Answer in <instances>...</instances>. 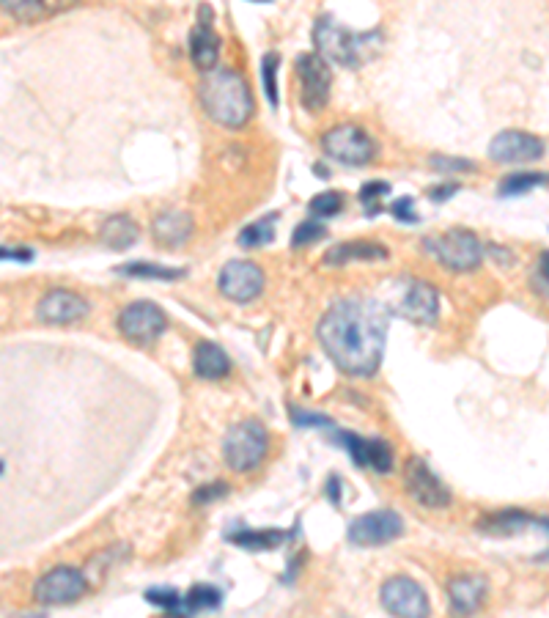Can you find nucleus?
<instances>
[{
	"label": "nucleus",
	"instance_id": "nucleus-1",
	"mask_svg": "<svg viewBox=\"0 0 549 618\" xmlns=\"http://www.w3.org/2000/svg\"><path fill=\"white\" fill-rule=\"evenodd\" d=\"M388 305L371 297H346L330 305L319 322V344L349 377H371L382 366L388 344Z\"/></svg>",
	"mask_w": 549,
	"mask_h": 618
},
{
	"label": "nucleus",
	"instance_id": "nucleus-2",
	"mask_svg": "<svg viewBox=\"0 0 549 618\" xmlns=\"http://www.w3.org/2000/svg\"><path fill=\"white\" fill-rule=\"evenodd\" d=\"M198 97H201L206 116L228 130L245 127L256 113V102H253L248 80L231 66H217L209 75H204L201 86H198Z\"/></svg>",
	"mask_w": 549,
	"mask_h": 618
},
{
	"label": "nucleus",
	"instance_id": "nucleus-3",
	"mask_svg": "<svg viewBox=\"0 0 549 618\" xmlns=\"http://www.w3.org/2000/svg\"><path fill=\"white\" fill-rule=\"evenodd\" d=\"M313 42L319 47V55L330 58L335 64L346 66V69H357L382 47V36L377 31H349L344 22L335 20L333 14H324L313 25Z\"/></svg>",
	"mask_w": 549,
	"mask_h": 618
},
{
	"label": "nucleus",
	"instance_id": "nucleus-4",
	"mask_svg": "<svg viewBox=\"0 0 549 618\" xmlns=\"http://www.w3.org/2000/svg\"><path fill=\"white\" fill-rule=\"evenodd\" d=\"M388 311L410 319L415 325H434L440 316V294L420 278H396L390 281Z\"/></svg>",
	"mask_w": 549,
	"mask_h": 618
},
{
	"label": "nucleus",
	"instance_id": "nucleus-5",
	"mask_svg": "<svg viewBox=\"0 0 549 618\" xmlns=\"http://www.w3.org/2000/svg\"><path fill=\"white\" fill-rule=\"evenodd\" d=\"M426 250L451 272H473L484 261V245L470 228H451L437 237H426Z\"/></svg>",
	"mask_w": 549,
	"mask_h": 618
},
{
	"label": "nucleus",
	"instance_id": "nucleus-6",
	"mask_svg": "<svg viewBox=\"0 0 549 618\" xmlns=\"http://www.w3.org/2000/svg\"><path fill=\"white\" fill-rule=\"evenodd\" d=\"M270 451V432L261 421H239L228 429L223 440V459L231 470L248 473L261 465V459Z\"/></svg>",
	"mask_w": 549,
	"mask_h": 618
},
{
	"label": "nucleus",
	"instance_id": "nucleus-7",
	"mask_svg": "<svg viewBox=\"0 0 549 618\" xmlns=\"http://www.w3.org/2000/svg\"><path fill=\"white\" fill-rule=\"evenodd\" d=\"M324 154L344 165H368L377 157V143L357 124H335L322 135Z\"/></svg>",
	"mask_w": 549,
	"mask_h": 618
},
{
	"label": "nucleus",
	"instance_id": "nucleus-8",
	"mask_svg": "<svg viewBox=\"0 0 549 618\" xmlns=\"http://www.w3.org/2000/svg\"><path fill=\"white\" fill-rule=\"evenodd\" d=\"M294 77L300 80L302 108L319 113L330 102V91H333V69L327 64V58L319 53L297 55Z\"/></svg>",
	"mask_w": 549,
	"mask_h": 618
},
{
	"label": "nucleus",
	"instance_id": "nucleus-9",
	"mask_svg": "<svg viewBox=\"0 0 549 618\" xmlns=\"http://www.w3.org/2000/svg\"><path fill=\"white\" fill-rule=\"evenodd\" d=\"M379 599H382V608L393 618H429L431 613L429 597H426L423 586L407 575L385 580V586L379 588Z\"/></svg>",
	"mask_w": 549,
	"mask_h": 618
},
{
	"label": "nucleus",
	"instance_id": "nucleus-10",
	"mask_svg": "<svg viewBox=\"0 0 549 618\" xmlns=\"http://www.w3.org/2000/svg\"><path fill=\"white\" fill-rule=\"evenodd\" d=\"M401 533H404L401 514H396L393 509H379L355 517V520L349 522L346 536L357 547H382V544L396 542Z\"/></svg>",
	"mask_w": 549,
	"mask_h": 618
},
{
	"label": "nucleus",
	"instance_id": "nucleus-11",
	"mask_svg": "<svg viewBox=\"0 0 549 618\" xmlns=\"http://www.w3.org/2000/svg\"><path fill=\"white\" fill-rule=\"evenodd\" d=\"M165 327H168V319L160 311V305L149 303V300L130 303L119 314L121 336L132 341V344H138V347L154 344L165 333Z\"/></svg>",
	"mask_w": 549,
	"mask_h": 618
},
{
	"label": "nucleus",
	"instance_id": "nucleus-12",
	"mask_svg": "<svg viewBox=\"0 0 549 618\" xmlns=\"http://www.w3.org/2000/svg\"><path fill=\"white\" fill-rule=\"evenodd\" d=\"M88 591L86 575L72 566H55L47 575H42L33 586V599L39 605H69L77 602Z\"/></svg>",
	"mask_w": 549,
	"mask_h": 618
},
{
	"label": "nucleus",
	"instance_id": "nucleus-13",
	"mask_svg": "<svg viewBox=\"0 0 549 618\" xmlns=\"http://www.w3.org/2000/svg\"><path fill=\"white\" fill-rule=\"evenodd\" d=\"M264 270L253 261H228L226 267L217 275V289L226 300L234 303H253L264 292Z\"/></svg>",
	"mask_w": 549,
	"mask_h": 618
},
{
	"label": "nucleus",
	"instance_id": "nucleus-14",
	"mask_svg": "<svg viewBox=\"0 0 549 618\" xmlns=\"http://www.w3.org/2000/svg\"><path fill=\"white\" fill-rule=\"evenodd\" d=\"M404 487L412 495L415 503L423 509H445L451 506V489L442 484L437 473L431 470L429 462H423L420 456H412L404 470Z\"/></svg>",
	"mask_w": 549,
	"mask_h": 618
},
{
	"label": "nucleus",
	"instance_id": "nucleus-15",
	"mask_svg": "<svg viewBox=\"0 0 549 618\" xmlns=\"http://www.w3.org/2000/svg\"><path fill=\"white\" fill-rule=\"evenodd\" d=\"M544 141L528 130H503L497 132L489 143V157L503 165L536 163L544 157Z\"/></svg>",
	"mask_w": 549,
	"mask_h": 618
},
{
	"label": "nucleus",
	"instance_id": "nucleus-16",
	"mask_svg": "<svg viewBox=\"0 0 549 618\" xmlns=\"http://www.w3.org/2000/svg\"><path fill=\"white\" fill-rule=\"evenodd\" d=\"M91 305L83 294L69 292V289H50L36 305V319L44 325H75L86 319Z\"/></svg>",
	"mask_w": 549,
	"mask_h": 618
},
{
	"label": "nucleus",
	"instance_id": "nucleus-17",
	"mask_svg": "<svg viewBox=\"0 0 549 618\" xmlns=\"http://www.w3.org/2000/svg\"><path fill=\"white\" fill-rule=\"evenodd\" d=\"M212 9L201 6L198 9V20H195L193 31H190V58H193L195 69H201L204 75H209L212 69H217V58H220V36H217L215 25H212Z\"/></svg>",
	"mask_w": 549,
	"mask_h": 618
},
{
	"label": "nucleus",
	"instance_id": "nucleus-18",
	"mask_svg": "<svg viewBox=\"0 0 549 618\" xmlns=\"http://www.w3.org/2000/svg\"><path fill=\"white\" fill-rule=\"evenodd\" d=\"M338 440H344V448L352 454L357 467H371L377 473L393 470V451L385 440L379 437H360L355 432H338Z\"/></svg>",
	"mask_w": 549,
	"mask_h": 618
},
{
	"label": "nucleus",
	"instance_id": "nucleus-19",
	"mask_svg": "<svg viewBox=\"0 0 549 618\" xmlns=\"http://www.w3.org/2000/svg\"><path fill=\"white\" fill-rule=\"evenodd\" d=\"M486 577L484 575H456L448 583V602H451L453 613L459 618L473 616L481 610L486 599Z\"/></svg>",
	"mask_w": 549,
	"mask_h": 618
},
{
	"label": "nucleus",
	"instance_id": "nucleus-20",
	"mask_svg": "<svg viewBox=\"0 0 549 618\" xmlns=\"http://www.w3.org/2000/svg\"><path fill=\"white\" fill-rule=\"evenodd\" d=\"M193 217L179 209H165L151 220V237L162 248H182L187 239L193 237Z\"/></svg>",
	"mask_w": 549,
	"mask_h": 618
},
{
	"label": "nucleus",
	"instance_id": "nucleus-21",
	"mask_svg": "<svg viewBox=\"0 0 549 618\" xmlns=\"http://www.w3.org/2000/svg\"><path fill=\"white\" fill-rule=\"evenodd\" d=\"M363 259H388V248L371 242V239H352V242H341L324 253L322 264L324 267H346L349 261H363Z\"/></svg>",
	"mask_w": 549,
	"mask_h": 618
},
{
	"label": "nucleus",
	"instance_id": "nucleus-22",
	"mask_svg": "<svg viewBox=\"0 0 549 618\" xmlns=\"http://www.w3.org/2000/svg\"><path fill=\"white\" fill-rule=\"evenodd\" d=\"M193 371L195 377L201 380H223L231 371V360L223 349L212 344V341H201L193 349Z\"/></svg>",
	"mask_w": 549,
	"mask_h": 618
},
{
	"label": "nucleus",
	"instance_id": "nucleus-23",
	"mask_svg": "<svg viewBox=\"0 0 549 618\" xmlns=\"http://www.w3.org/2000/svg\"><path fill=\"white\" fill-rule=\"evenodd\" d=\"M533 522H536V517H530L528 511L503 509L478 522V531L489 533V536H514V533L525 531Z\"/></svg>",
	"mask_w": 549,
	"mask_h": 618
},
{
	"label": "nucleus",
	"instance_id": "nucleus-24",
	"mask_svg": "<svg viewBox=\"0 0 549 618\" xmlns=\"http://www.w3.org/2000/svg\"><path fill=\"white\" fill-rule=\"evenodd\" d=\"M140 231L130 215H113L108 217L99 228V239L113 250H127L138 242Z\"/></svg>",
	"mask_w": 549,
	"mask_h": 618
},
{
	"label": "nucleus",
	"instance_id": "nucleus-25",
	"mask_svg": "<svg viewBox=\"0 0 549 618\" xmlns=\"http://www.w3.org/2000/svg\"><path fill=\"white\" fill-rule=\"evenodd\" d=\"M146 599H149L151 605L162 608L165 618L195 616L193 608H190V602H187V594H179V591H173V588H149V591H146Z\"/></svg>",
	"mask_w": 549,
	"mask_h": 618
},
{
	"label": "nucleus",
	"instance_id": "nucleus-26",
	"mask_svg": "<svg viewBox=\"0 0 549 618\" xmlns=\"http://www.w3.org/2000/svg\"><path fill=\"white\" fill-rule=\"evenodd\" d=\"M275 223H278V215H264L248 228H242L237 242L242 248H267L275 237Z\"/></svg>",
	"mask_w": 549,
	"mask_h": 618
},
{
	"label": "nucleus",
	"instance_id": "nucleus-27",
	"mask_svg": "<svg viewBox=\"0 0 549 618\" xmlns=\"http://www.w3.org/2000/svg\"><path fill=\"white\" fill-rule=\"evenodd\" d=\"M283 539H286V533L270 531V528H264V531H239L228 536V542L239 544V547H245V550H253V553L272 550V547H278Z\"/></svg>",
	"mask_w": 549,
	"mask_h": 618
},
{
	"label": "nucleus",
	"instance_id": "nucleus-28",
	"mask_svg": "<svg viewBox=\"0 0 549 618\" xmlns=\"http://www.w3.org/2000/svg\"><path fill=\"white\" fill-rule=\"evenodd\" d=\"M121 275H130V278H151V281H179L187 272L173 270V267H162V264H154V261H130L119 267Z\"/></svg>",
	"mask_w": 549,
	"mask_h": 618
},
{
	"label": "nucleus",
	"instance_id": "nucleus-29",
	"mask_svg": "<svg viewBox=\"0 0 549 618\" xmlns=\"http://www.w3.org/2000/svg\"><path fill=\"white\" fill-rule=\"evenodd\" d=\"M549 185V174H536V171H522V174H511L500 182V196H522L533 187Z\"/></svg>",
	"mask_w": 549,
	"mask_h": 618
},
{
	"label": "nucleus",
	"instance_id": "nucleus-30",
	"mask_svg": "<svg viewBox=\"0 0 549 618\" xmlns=\"http://www.w3.org/2000/svg\"><path fill=\"white\" fill-rule=\"evenodd\" d=\"M187 602L193 613H201V610H217L223 605V594L217 591L215 586H206V583H198L187 591Z\"/></svg>",
	"mask_w": 549,
	"mask_h": 618
},
{
	"label": "nucleus",
	"instance_id": "nucleus-31",
	"mask_svg": "<svg viewBox=\"0 0 549 618\" xmlns=\"http://www.w3.org/2000/svg\"><path fill=\"white\" fill-rule=\"evenodd\" d=\"M278 66L280 55L267 53L261 58V77H264V94L270 99L272 108H278Z\"/></svg>",
	"mask_w": 549,
	"mask_h": 618
},
{
	"label": "nucleus",
	"instance_id": "nucleus-32",
	"mask_svg": "<svg viewBox=\"0 0 549 618\" xmlns=\"http://www.w3.org/2000/svg\"><path fill=\"white\" fill-rule=\"evenodd\" d=\"M324 234H327V228L322 226V223H316V220H302L300 226L294 228V234H291V248H308V245H313V242H319V239H324Z\"/></svg>",
	"mask_w": 549,
	"mask_h": 618
},
{
	"label": "nucleus",
	"instance_id": "nucleus-33",
	"mask_svg": "<svg viewBox=\"0 0 549 618\" xmlns=\"http://www.w3.org/2000/svg\"><path fill=\"white\" fill-rule=\"evenodd\" d=\"M344 209V193H335V190H327V193H319V196L311 201V212H316L319 217H333Z\"/></svg>",
	"mask_w": 549,
	"mask_h": 618
},
{
	"label": "nucleus",
	"instance_id": "nucleus-34",
	"mask_svg": "<svg viewBox=\"0 0 549 618\" xmlns=\"http://www.w3.org/2000/svg\"><path fill=\"white\" fill-rule=\"evenodd\" d=\"M3 9L14 14L17 20H36V17H42V14L50 11L44 3H31V0H9Z\"/></svg>",
	"mask_w": 549,
	"mask_h": 618
},
{
	"label": "nucleus",
	"instance_id": "nucleus-35",
	"mask_svg": "<svg viewBox=\"0 0 549 618\" xmlns=\"http://www.w3.org/2000/svg\"><path fill=\"white\" fill-rule=\"evenodd\" d=\"M434 171L440 174H459V171H475V163L462 160V157H445V154H434L429 160Z\"/></svg>",
	"mask_w": 549,
	"mask_h": 618
},
{
	"label": "nucleus",
	"instance_id": "nucleus-36",
	"mask_svg": "<svg viewBox=\"0 0 549 618\" xmlns=\"http://www.w3.org/2000/svg\"><path fill=\"white\" fill-rule=\"evenodd\" d=\"M226 492H228V487H226V484H223V481H217V484H212V487L206 484V487H201V489H198V492H195L193 503H206V500L212 503V500L223 498Z\"/></svg>",
	"mask_w": 549,
	"mask_h": 618
},
{
	"label": "nucleus",
	"instance_id": "nucleus-37",
	"mask_svg": "<svg viewBox=\"0 0 549 618\" xmlns=\"http://www.w3.org/2000/svg\"><path fill=\"white\" fill-rule=\"evenodd\" d=\"M388 193H390V185H385V182H371V185L360 187V201H366V204H371L374 198L388 196Z\"/></svg>",
	"mask_w": 549,
	"mask_h": 618
},
{
	"label": "nucleus",
	"instance_id": "nucleus-38",
	"mask_svg": "<svg viewBox=\"0 0 549 618\" xmlns=\"http://www.w3.org/2000/svg\"><path fill=\"white\" fill-rule=\"evenodd\" d=\"M390 212L399 217V220H410V223H415V220H418L415 209H412V198H399L396 204L390 206Z\"/></svg>",
	"mask_w": 549,
	"mask_h": 618
},
{
	"label": "nucleus",
	"instance_id": "nucleus-39",
	"mask_svg": "<svg viewBox=\"0 0 549 618\" xmlns=\"http://www.w3.org/2000/svg\"><path fill=\"white\" fill-rule=\"evenodd\" d=\"M539 281L549 289V250H544L539 256Z\"/></svg>",
	"mask_w": 549,
	"mask_h": 618
},
{
	"label": "nucleus",
	"instance_id": "nucleus-40",
	"mask_svg": "<svg viewBox=\"0 0 549 618\" xmlns=\"http://www.w3.org/2000/svg\"><path fill=\"white\" fill-rule=\"evenodd\" d=\"M456 190H459V185H442V187H437V190H431L429 196L434 198V201H445V198L453 196Z\"/></svg>",
	"mask_w": 549,
	"mask_h": 618
},
{
	"label": "nucleus",
	"instance_id": "nucleus-41",
	"mask_svg": "<svg viewBox=\"0 0 549 618\" xmlns=\"http://www.w3.org/2000/svg\"><path fill=\"white\" fill-rule=\"evenodd\" d=\"M3 259L28 261V259H33V256H31V253H28V250H9V248H3Z\"/></svg>",
	"mask_w": 549,
	"mask_h": 618
},
{
	"label": "nucleus",
	"instance_id": "nucleus-42",
	"mask_svg": "<svg viewBox=\"0 0 549 618\" xmlns=\"http://www.w3.org/2000/svg\"><path fill=\"white\" fill-rule=\"evenodd\" d=\"M536 525H541L549 533V517H536Z\"/></svg>",
	"mask_w": 549,
	"mask_h": 618
}]
</instances>
